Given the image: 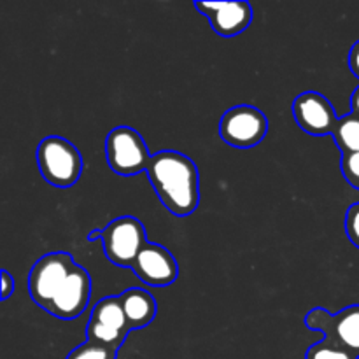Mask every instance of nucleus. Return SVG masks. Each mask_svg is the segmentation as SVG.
Wrapping results in <instances>:
<instances>
[{
  "instance_id": "nucleus-4",
  "label": "nucleus",
  "mask_w": 359,
  "mask_h": 359,
  "mask_svg": "<svg viewBox=\"0 0 359 359\" xmlns=\"http://www.w3.org/2000/svg\"><path fill=\"white\" fill-rule=\"evenodd\" d=\"M105 256L121 269H132L139 252L147 244L144 224L137 217L123 216L109 223L102 235Z\"/></svg>"
},
{
  "instance_id": "nucleus-21",
  "label": "nucleus",
  "mask_w": 359,
  "mask_h": 359,
  "mask_svg": "<svg viewBox=\"0 0 359 359\" xmlns=\"http://www.w3.org/2000/svg\"><path fill=\"white\" fill-rule=\"evenodd\" d=\"M351 109H353L354 114L359 116V88L354 91L353 97H351Z\"/></svg>"
},
{
  "instance_id": "nucleus-17",
  "label": "nucleus",
  "mask_w": 359,
  "mask_h": 359,
  "mask_svg": "<svg viewBox=\"0 0 359 359\" xmlns=\"http://www.w3.org/2000/svg\"><path fill=\"white\" fill-rule=\"evenodd\" d=\"M342 174L346 181L353 188L359 189V153L344 154L342 156Z\"/></svg>"
},
{
  "instance_id": "nucleus-22",
  "label": "nucleus",
  "mask_w": 359,
  "mask_h": 359,
  "mask_svg": "<svg viewBox=\"0 0 359 359\" xmlns=\"http://www.w3.org/2000/svg\"><path fill=\"white\" fill-rule=\"evenodd\" d=\"M102 235H104V230H93L90 235H88V241L95 242L98 241V238H102Z\"/></svg>"
},
{
  "instance_id": "nucleus-20",
  "label": "nucleus",
  "mask_w": 359,
  "mask_h": 359,
  "mask_svg": "<svg viewBox=\"0 0 359 359\" xmlns=\"http://www.w3.org/2000/svg\"><path fill=\"white\" fill-rule=\"evenodd\" d=\"M349 67L354 76L359 77V41L351 48L349 53Z\"/></svg>"
},
{
  "instance_id": "nucleus-5",
  "label": "nucleus",
  "mask_w": 359,
  "mask_h": 359,
  "mask_svg": "<svg viewBox=\"0 0 359 359\" xmlns=\"http://www.w3.org/2000/svg\"><path fill=\"white\" fill-rule=\"evenodd\" d=\"M77 263L69 252H49L42 256L30 270L28 276V291L39 307L48 311L53 298L58 293L60 286L65 283Z\"/></svg>"
},
{
  "instance_id": "nucleus-16",
  "label": "nucleus",
  "mask_w": 359,
  "mask_h": 359,
  "mask_svg": "<svg viewBox=\"0 0 359 359\" xmlns=\"http://www.w3.org/2000/svg\"><path fill=\"white\" fill-rule=\"evenodd\" d=\"M116 354H118V351L86 340L74 351H70L67 359H116Z\"/></svg>"
},
{
  "instance_id": "nucleus-3",
  "label": "nucleus",
  "mask_w": 359,
  "mask_h": 359,
  "mask_svg": "<svg viewBox=\"0 0 359 359\" xmlns=\"http://www.w3.org/2000/svg\"><path fill=\"white\" fill-rule=\"evenodd\" d=\"M105 156L112 172L119 175H135L147 170L151 161L146 140L130 126H116L105 140Z\"/></svg>"
},
{
  "instance_id": "nucleus-14",
  "label": "nucleus",
  "mask_w": 359,
  "mask_h": 359,
  "mask_svg": "<svg viewBox=\"0 0 359 359\" xmlns=\"http://www.w3.org/2000/svg\"><path fill=\"white\" fill-rule=\"evenodd\" d=\"M332 135L337 146L342 151V156L359 153V116L351 112L344 118H339Z\"/></svg>"
},
{
  "instance_id": "nucleus-8",
  "label": "nucleus",
  "mask_w": 359,
  "mask_h": 359,
  "mask_svg": "<svg viewBox=\"0 0 359 359\" xmlns=\"http://www.w3.org/2000/svg\"><path fill=\"white\" fill-rule=\"evenodd\" d=\"M305 326L325 333L326 339L335 340L359 356V305H351L335 316L318 307L309 312Z\"/></svg>"
},
{
  "instance_id": "nucleus-1",
  "label": "nucleus",
  "mask_w": 359,
  "mask_h": 359,
  "mask_svg": "<svg viewBox=\"0 0 359 359\" xmlns=\"http://www.w3.org/2000/svg\"><path fill=\"white\" fill-rule=\"evenodd\" d=\"M147 177L158 198L174 216L186 217L200 203V175L196 165L177 151H160L151 156Z\"/></svg>"
},
{
  "instance_id": "nucleus-6",
  "label": "nucleus",
  "mask_w": 359,
  "mask_h": 359,
  "mask_svg": "<svg viewBox=\"0 0 359 359\" xmlns=\"http://www.w3.org/2000/svg\"><path fill=\"white\" fill-rule=\"evenodd\" d=\"M132 332L119 297H107L93 307L88 321V342L118 351Z\"/></svg>"
},
{
  "instance_id": "nucleus-12",
  "label": "nucleus",
  "mask_w": 359,
  "mask_h": 359,
  "mask_svg": "<svg viewBox=\"0 0 359 359\" xmlns=\"http://www.w3.org/2000/svg\"><path fill=\"white\" fill-rule=\"evenodd\" d=\"M195 7L209 18L212 30L221 37L242 34L252 21V7L248 2H195Z\"/></svg>"
},
{
  "instance_id": "nucleus-11",
  "label": "nucleus",
  "mask_w": 359,
  "mask_h": 359,
  "mask_svg": "<svg viewBox=\"0 0 359 359\" xmlns=\"http://www.w3.org/2000/svg\"><path fill=\"white\" fill-rule=\"evenodd\" d=\"M91 277L83 266L76 265L65 283L60 286L58 293L53 298L48 312L60 319H76L84 312L90 304Z\"/></svg>"
},
{
  "instance_id": "nucleus-13",
  "label": "nucleus",
  "mask_w": 359,
  "mask_h": 359,
  "mask_svg": "<svg viewBox=\"0 0 359 359\" xmlns=\"http://www.w3.org/2000/svg\"><path fill=\"white\" fill-rule=\"evenodd\" d=\"M123 311H125L126 319H128L130 330H140L151 325L156 316V302L140 287H130L125 293L119 294Z\"/></svg>"
},
{
  "instance_id": "nucleus-15",
  "label": "nucleus",
  "mask_w": 359,
  "mask_h": 359,
  "mask_svg": "<svg viewBox=\"0 0 359 359\" xmlns=\"http://www.w3.org/2000/svg\"><path fill=\"white\" fill-rule=\"evenodd\" d=\"M305 359H359L353 351L346 349L344 346L337 344L332 339H323L321 342L314 344L305 354Z\"/></svg>"
},
{
  "instance_id": "nucleus-9",
  "label": "nucleus",
  "mask_w": 359,
  "mask_h": 359,
  "mask_svg": "<svg viewBox=\"0 0 359 359\" xmlns=\"http://www.w3.org/2000/svg\"><path fill=\"white\" fill-rule=\"evenodd\" d=\"M293 116L298 126L311 135H332L339 121L333 105L318 91L298 95L293 102Z\"/></svg>"
},
{
  "instance_id": "nucleus-7",
  "label": "nucleus",
  "mask_w": 359,
  "mask_h": 359,
  "mask_svg": "<svg viewBox=\"0 0 359 359\" xmlns=\"http://www.w3.org/2000/svg\"><path fill=\"white\" fill-rule=\"evenodd\" d=\"M269 119L252 105H235L228 109L219 121V135L226 144L241 149L255 147L265 139Z\"/></svg>"
},
{
  "instance_id": "nucleus-2",
  "label": "nucleus",
  "mask_w": 359,
  "mask_h": 359,
  "mask_svg": "<svg viewBox=\"0 0 359 359\" xmlns=\"http://www.w3.org/2000/svg\"><path fill=\"white\" fill-rule=\"evenodd\" d=\"M37 165L42 177L56 188H70L83 172V158L63 137H46L37 146Z\"/></svg>"
},
{
  "instance_id": "nucleus-19",
  "label": "nucleus",
  "mask_w": 359,
  "mask_h": 359,
  "mask_svg": "<svg viewBox=\"0 0 359 359\" xmlns=\"http://www.w3.org/2000/svg\"><path fill=\"white\" fill-rule=\"evenodd\" d=\"M14 293V279L7 270H2V300H7Z\"/></svg>"
},
{
  "instance_id": "nucleus-10",
  "label": "nucleus",
  "mask_w": 359,
  "mask_h": 359,
  "mask_svg": "<svg viewBox=\"0 0 359 359\" xmlns=\"http://www.w3.org/2000/svg\"><path fill=\"white\" fill-rule=\"evenodd\" d=\"M132 270L144 284L154 287L170 286L177 280L179 266L174 255L163 245L147 242L133 262Z\"/></svg>"
},
{
  "instance_id": "nucleus-18",
  "label": "nucleus",
  "mask_w": 359,
  "mask_h": 359,
  "mask_svg": "<svg viewBox=\"0 0 359 359\" xmlns=\"http://www.w3.org/2000/svg\"><path fill=\"white\" fill-rule=\"evenodd\" d=\"M346 233L349 237V241L359 249V203H354L347 210Z\"/></svg>"
}]
</instances>
